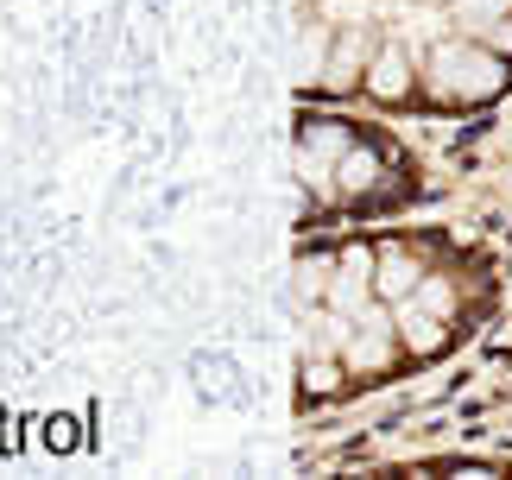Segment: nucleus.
I'll return each instance as SVG.
<instances>
[{
    "instance_id": "obj_4",
    "label": "nucleus",
    "mask_w": 512,
    "mask_h": 480,
    "mask_svg": "<svg viewBox=\"0 0 512 480\" xmlns=\"http://www.w3.org/2000/svg\"><path fill=\"white\" fill-rule=\"evenodd\" d=\"M342 184H348V190L367 184V152H348V158H342Z\"/></svg>"
},
{
    "instance_id": "obj_1",
    "label": "nucleus",
    "mask_w": 512,
    "mask_h": 480,
    "mask_svg": "<svg viewBox=\"0 0 512 480\" xmlns=\"http://www.w3.org/2000/svg\"><path fill=\"white\" fill-rule=\"evenodd\" d=\"M430 83H437L443 95H487L500 83V64L481 51H462V45H443L437 51V70H430Z\"/></svg>"
},
{
    "instance_id": "obj_3",
    "label": "nucleus",
    "mask_w": 512,
    "mask_h": 480,
    "mask_svg": "<svg viewBox=\"0 0 512 480\" xmlns=\"http://www.w3.org/2000/svg\"><path fill=\"white\" fill-rule=\"evenodd\" d=\"M380 285H386L392 297H399V291H411V285H418V272H411V259H405V253H386V272H380Z\"/></svg>"
},
{
    "instance_id": "obj_2",
    "label": "nucleus",
    "mask_w": 512,
    "mask_h": 480,
    "mask_svg": "<svg viewBox=\"0 0 512 480\" xmlns=\"http://www.w3.org/2000/svg\"><path fill=\"white\" fill-rule=\"evenodd\" d=\"M405 83H411V76H405V57H399V51H386V57H380V70H373V89H380V95H405Z\"/></svg>"
}]
</instances>
